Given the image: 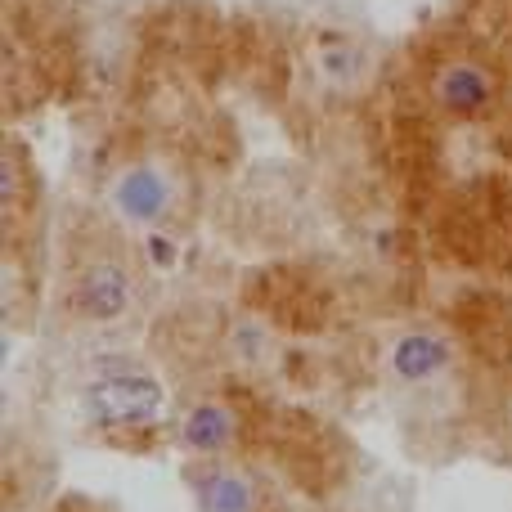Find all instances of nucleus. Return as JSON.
Segmentation results:
<instances>
[{
	"label": "nucleus",
	"instance_id": "423d86ee",
	"mask_svg": "<svg viewBox=\"0 0 512 512\" xmlns=\"http://www.w3.org/2000/svg\"><path fill=\"white\" fill-rule=\"evenodd\" d=\"M427 95H432L436 113L454 117V122H477V117H486L499 104V77L490 63L463 54V59H445L432 72Z\"/></svg>",
	"mask_w": 512,
	"mask_h": 512
},
{
	"label": "nucleus",
	"instance_id": "39448f33",
	"mask_svg": "<svg viewBox=\"0 0 512 512\" xmlns=\"http://www.w3.org/2000/svg\"><path fill=\"white\" fill-rule=\"evenodd\" d=\"M459 360V346L445 328L436 324H409L396 328L382 346V373L396 382L400 391H423L436 387Z\"/></svg>",
	"mask_w": 512,
	"mask_h": 512
},
{
	"label": "nucleus",
	"instance_id": "1a4fd4ad",
	"mask_svg": "<svg viewBox=\"0 0 512 512\" xmlns=\"http://www.w3.org/2000/svg\"><path fill=\"white\" fill-rule=\"evenodd\" d=\"M310 63H315V72L328 81V86L337 90H351L355 81H364V50L355 41H346V36L337 32H324L315 36V50H310Z\"/></svg>",
	"mask_w": 512,
	"mask_h": 512
},
{
	"label": "nucleus",
	"instance_id": "7ed1b4c3",
	"mask_svg": "<svg viewBox=\"0 0 512 512\" xmlns=\"http://www.w3.org/2000/svg\"><path fill=\"white\" fill-rule=\"evenodd\" d=\"M185 180L167 158H131L104 180V212L131 234H158L180 212Z\"/></svg>",
	"mask_w": 512,
	"mask_h": 512
},
{
	"label": "nucleus",
	"instance_id": "6e6552de",
	"mask_svg": "<svg viewBox=\"0 0 512 512\" xmlns=\"http://www.w3.org/2000/svg\"><path fill=\"white\" fill-rule=\"evenodd\" d=\"M225 355L239 373H265L279 355V342H274L270 324L256 315H234L230 328H225Z\"/></svg>",
	"mask_w": 512,
	"mask_h": 512
},
{
	"label": "nucleus",
	"instance_id": "0eeeda50",
	"mask_svg": "<svg viewBox=\"0 0 512 512\" xmlns=\"http://www.w3.org/2000/svg\"><path fill=\"white\" fill-rule=\"evenodd\" d=\"M185 486L194 499V512H265V490L243 463H189Z\"/></svg>",
	"mask_w": 512,
	"mask_h": 512
},
{
	"label": "nucleus",
	"instance_id": "9b49d317",
	"mask_svg": "<svg viewBox=\"0 0 512 512\" xmlns=\"http://www.w3.org/2000/svg\"><path fill=\"white\" fill-rule=\"evenodd\" d=\"M508 432H512V409H508Z\"/></svg>",
	"mask_w": 512,
	"mask_h": 512
},
{
	"label": "nucleus",
	"instance_id": "f03ea898",
	"mask_svg": "<svg viewBox=\"0 0 512 512\" xmlns=\"http://www.w3.org/2000/svg\"><path fill=\"white\" fill-rule=\"evenodd\" d=\"M63 306L86 328H113L135 310V265L117 243L99 239L77 252Z\"/></svg>",
	"mask_w": 512,
	"mask_h": 512
},
{
	"label": "nucleus",
	"instance_id": "f257e3e1",
	"mask_svg": "<svg viewBox=\"0 0 512 512\" xmlns=\"http://www.w3.org/2000/svg\"><path fill=\"white\" fill-rule=\"evenodd\" d=\"M81 409H86V423L108 436H140L171 423V396L162 378L131 360L90 373L81 387Z\"/></svg>",
	"mask_w": 512,
	"mask_h": 512
},
{
	"label": "nucleus",
	"instance_id": "20e7f679",
	"mask_svg": "<svg viewBox=\"0 0 512 512\" xmlns=\"http://www.w3.org/2000/svg\"><path fill=\"white\" fill-rule=\"evenodd\" d=\"M171 445L189 463L234 459L243 445V409L230 396H194L171 414Z\"/></svg>",
	"mask_w": 512,
	"mask_h": 512
},
{
	"label": "nucleus",
	"instance_id": "9d476101",
	"mask_svg": "<svg viewBox=\"0 0 512 512\" xmlns=\"http://www.w3.org/2000/svg\"><path fill=\"white\" fill-rule=\"evenodd\" d=\"M144 256H149V265H153V270H171V261H176V243H171L167 239V234H144Z\"/></svg>",
	"mask_w": 512,
	"mask_h": 512
}]
</instances>
